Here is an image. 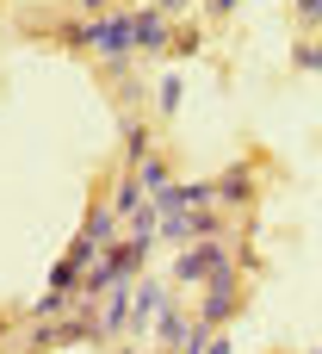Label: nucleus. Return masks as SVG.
<instances>
[{"mask_svg":"<svg viewBox=\"0 0 322 354\" xmlns=\"http://www.w3.org/2000/svg\"><path fill=\"white\" fill-rule=\"evenodd\" d=\"M161 6H180V0H161Z\"/></svg>","mask_w":322,"mask_h":354,"instance_id":"nucleus-1","label":"nucleus"}]
</instances>
